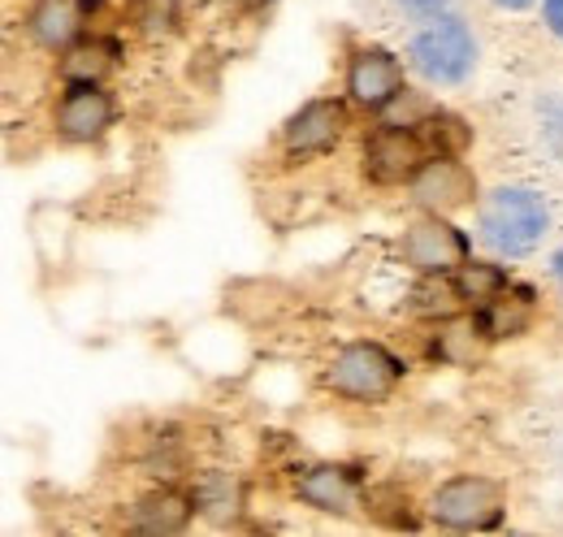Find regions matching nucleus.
Instances as JSON below:
<instances>
[{
	"instance_id": "1",
	"label": "nucleus",
	"mask_w": 563,
	"mask_h": 537,
	"mask_svg": "<svg viewBox=\"0 0 563 537\" xmlns=\"http://www.w3.org/2000/svg\"><path fill=\"white\" fill-rule=\"evenodd\" d=\"M551 234V208L533 187H494L477 208V243L498 261H520Z\"/></svg>"
},
{
	"instance_id": "2",
	"label": "nucleus",
	"mask_w": 563,
	"mask_h": 537,
	"mask_svg": "<svg viewBox=\"0 0 563 537\" xmlns=\"http://www.w3.org/2000/svg\"><path fill=\"white\" fill-rule=\"evenodd\" d=\"M482 57V44L473 26L460 13L429 18L421 31L408 40V66L421 74L429 87H460L473 78Z\"/></svg>"
},
{
	"instance_id": "3",
	"label": "nucleus",
	"mask_w": 563,
	"mask_h": 537,
	"mask_svg": "<svg viewBox=\"0 0 563 537\" xmlns=\"http://www.w3.org/2000/svg\"><path fill=\"white\" fill-rule=\"evenodd\" d=\"M404 373H408V364L395 351H386L382 342H347L325 364V386L352 403H377L404 382Z\"/></svg>"
},
{
	"instance_id": "4",
	"label": "nucleus",
	"mask_w": 563,
	"mask_h": 537,
	"mask_svg": "<svg viewBox=\"0 0 563 537\" xmlns=\"http://www.w3.org/2000/svg\"><path fill=\"white\" fill-rule=\"evenodd\" d=\"M429 516L433 525L442 529H460V534H473V529H490L503 516V485L490 476H451L433 490L429 498Z\"/></svg>"
},
{
	"instance_id": "5",
	"label": "nucleus",
	"mask_w": 563,
	"mask_h": 537,
	"mask_svg": "<svg viewBox=\"0 0 563 537\" xmlns=\"http://www.w3.org/2000/svg\"><path fill=\"white\" fill-rule=\"evenodd\" d=\"M429 161V147L417 127L390 122L364 139V178L377 187H404L421 174V165Z\"/></svg>"
},
{
	"instance_id": "6",
	"label": "nucleus",
	"mask_w": 563,
	"mask_h": 537,
	"mask_svg": "<svg viewBox=\"0 0 563 537\" xmlns=\"http://www.w3.org/2000/svg\"><path fill=\"white\" fill-rule=\"evenodd\" d=\"M399 256H404V265L417 268L421 277H429V273H455L460 265L473 261V243H468V234L455 230L446 217L429 212L417 226L404 230Z\"/></svg>"
},
{
	"instance_id": "7",
	"label": "nucleus",
	"mask_w": 563,
	"mask_h": 537,
	"mask_svg": "<svg viewBox=\"0 0 563 537\" xmlns=\"http://www.w3.org/2000/svg\"><path fill=\"white\" fill-rule=\"evenodd\" d=\"M113 118H118V105L100 83H66V91L57 96V109H53V127L66 143L104 139Z\"/></svg>"
},
{
	"instance_id": "8",
	"label": "nucleus",
	"mask_w": 563,
	"mask_h": 537,
	"mask_svg": "<svg viewBox=\"0 0 563 537\" xmlns=\"http://www.w3.org/2000/svg\"><path fill=\"white\" fill-rule=\"evenodd\" d=\"M347 96L364 109H386L404 96V62L390 48L364 44L347 62Z\"/></svg>"
},
{
	"instance_id": "9",
	"label": "nucleus",
	"mask_w": 563,
	"mask_h": 537,
	"mask_svg": "<svg viewBox=\"0 0 563 537\" xmlns=\"http://www.w3.org/2000/svg\"><path fill=\"white\" fill-rule=\"evenodd\" d=\"M347 131V109L343 100H308L299 105L286 127H282V147L286 156H317V152H330Z\"/></svg>"
},
{
	"instance_id": "10",
	"label": "nucleus",
	"mask_w": 563,
	"mask_h": 537,
	"mask_svg": "<svg viewBox=\"0 0 563 537\" xmlns=\"http://www.w3.org/2000/svg\"><path fill=\"white\" fill-rule=\"evenodd\" d=\"M408 187H412V200L438 217L473 204V196H477V178L460 156H429Z\"/></svg>"
},
{
	"instance_id": "11",
	"label": "nucleus",
	"mask_w": 563,
	"mask_h": 537,
	"mask_svg": "<svg viewBox=\"0 0 563 537\" xmlns=\"http://www.w3.org/2000/svg\"><path fill=\"white\" fill-rule=\"evenodd\" d=\"M295 494L325 516H352L360 503V476L343 464H312L295 476Z\"/></svg>"
},
{
	"instance_id": "12",
	"label": "nucleus",
	"mask_w": 563,
	"mask_h": 537,
	"mask_svg": "<svg viewBox=\"0 0 563 537\" xmlns=\"http://www.w3.org/2000/svg\"><path fill=\"white\" fill-rule=\"evenodd\" d=\"M533 313H538V295L529 286H520V282H507L482 308H473V317H477L486 338H520L533 326Z\"/></svg>"
},
{
	"instance_id": "13",
	"label": "nucleus",
	"mask_w": 563,
	"mask_h": 537,
	"mask_svg": "<svg viewBox=\"0 0 563 537\" xmlns=\"http://www.w3.org/2000/svg\"><path fill=\"white\" fill-rule=\"evenodd\" d=\"M31 40L48 53H66L82 40V26H87V9L82 0H35L31 18Z\"/></svg>"
},
{
	"instance_id": "14",
	"label": "nucleus",
	"mask_w": 563,
	"mask_h": 537,
	"mask_svg": "<svg viewBox=\"0 0 563 537\" xmlns=\"http://www.w3.org/2000/svg\"><path fill=\"white\" fill-rule=\"evenodd\" d=\"M196 512H200V507H196V494H183V490H169V485H165V490H152V494H143L140 503H135L131 529L147 537L183 534Z\"/></svg>"
},
{
	"instance_id": "15",
	"label": "nucleus",
	"mask_w": 563,
	"mask_h": 537,
	"mask_svg": "<svg viewBox=\"0 0 563 537\" xmlns=\"http://www.w3.org/2000/svg\"><path fill=\"white\" fill-rule=\"evenodd\" d=\"M118 62V44L113 40H78L62 57L66 83H100Z\"/></svg>"
},
{
	"instance_id": "16",
	"label": "nucleus",
	"mask_w": 563,
	"mask_h": 537,
	"mask_svg": "<svg viewBox=\"0 0 563 537\" xmlns=\"http://www.w3.org/2000/svg\"><path fill=\"white\" fill-rule=\"evenodd\" d=\"M429 156H460L468 143H473V127L455 113H429L424 122H417Z\"/></svg>"
},
{
	"instance_id": "17",
	"label": "nucleus",
	"mask_w": 563,
	"mask_h": 537,
	"mask_svg": "<svg viewBox=\"0 0 563 537\" xmlns=\"http://www.w3.org/2000/svg\"><path fill=\"white\" fill-rule=\"evenodd\" d=\"M482 326H477V317L473 321H446L442 326V335L433 342V355L438 360H446V364H473L477 355H482Z\"/></svg>"
},
{
	"instance_id": "18",
	"label": "nucleus",
	"mask_w": 563,
	"mask_h": 537,
	"mask_svg": "<svg viewBox=\"0 0 563 537\" xmlns=\"http://www.w3.org/2000/svg\"><path fill=\"white\" fill-rule=\"evenodd\" d=\"M196 507L212 516V520H230L234 512H239V485H234V476L230 472H205L200 481H196Z\"/></svg>"
},
{
	"instance_id": "19",
	"label": "nucleus",
	"mask_w": 563,
	"mask_h": 537,
	"mask_svg": "<svg viewBox=\"0 0 563 537\" xmlns=\"http://www.w3.org/2000/svg\"><path fill=\"white\" fill-rule=\"evenodd\" d=\"M455 286H460V295H464V304H473V308H482L490 295H498L511 277L503 273L498 265H490V261H468V265H460L455 273Z\"/></svg>"
},
{
	"instance_id": "20",
	"label": "nucleus",
	"mask_w": 563,
	"mask_h": 537,
	"mask_svg": "<svg viewBox=\"0 0 563 537\" xmlns=\"http://www.w3.org/2000/svg\"><path fill=\"white\" fill-rule=\"evenodd\" d=\"M533 118H538V139H542V147L551 152V161L563 165V87L560 91H542V96H538Z\"/></svg>"
},
{
	"instance_id": "21",
	"label": "nucleus",
	"mask_w": 563,
	"mask_h": 537,
	"mask_svg": "<svg viewBox=\"0 0 563 537\" xmlns=\"http://www.w3.org/2000/svg\"><path fill=\"white\" fill-rule=\"evenodd\" d=\"M399 13H408L412 22H429V18H442L455 9V0H395Z\"/></svg>"
},
{
	"instance_id": "22",
	"label": "nucleus",
	"mask_w": 563,
	"mask_h": 537,
	"mask_svg": "<svg viewBox=\"0 0 563 537\" xmlns=\"http://www.w3.org/2000/svg\"><path fill=\"white\" fill-rule=\"evenodd\" d=\"M542 22L555 40H563V0H542Z\"/></svg>"
},
{
	"instance_id": "23",
	"label": "nucleus",
	"mask_w": 563,
	"mask_h": 537,
	"mask_svg": "<svg viewBox=\"0 0 563 537\" xmlns=\"http://www.w3.org/2000/svg\"><path fill=\"white\" fill-rule=\"evenodd\" d=\"M551 277H555V286H560L563 295V243L555 248V256H551Z\"/></svg>"
},
{
	"instance_id": "24",
	"label": "nucleus",
	"mask_w": 563,
	"mask_h": 537,
	"mask_svg": "<svg viewBox=\"0 0 563 537\" xmlns=\"http://www.w3.org/2000/svg\"><path fill=\"white\" fill-rule=\"evenodd\" d=\"M498 9H511V13H520V9H529V4H538V0H494Z\"/></svg>"
}]
</instances>
